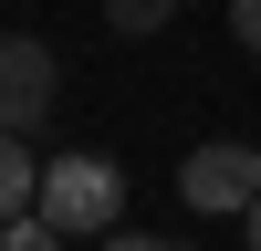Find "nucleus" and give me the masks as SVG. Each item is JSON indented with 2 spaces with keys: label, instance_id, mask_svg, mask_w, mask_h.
<instances>
[{
  "label": "nucleus",
  "instance_id": "obj_6",
  "mask_svg": "<svg viewBox=\"0 0 261 251\" xmlns=\"http://www.w3.org/2000/svg\"><path fill=\"white\" fill-rule=\"evenodd\" d=\"M0 251H63V230H53V220H32V209H21V220L0 230Z\"/></svg>",
  "mask_w": 261,
  "mask_h": 251
},
{
  "label": "nucleus",
  "instance_id": "obj_8",
  "mask_svg": "<svg viewBox=\"0 0 261 251\" xmlns=\"http://www.w3.org/2000/svg\"><path fill=\"white\" fill-rule=\"evenodd\" d=\"M105 251H178V241H157V230H105Z\"/></svg>",
  "mask_w": 261,
  "mask_h": 251
},
{
  "label": "nucleus",
  "instance_id": "obj_1",
  "mask_svg": "<svg viewBox=\"0 0 261 251\" xmlns=\"http://www.w3.org/2000/svg\"><path fill=\"white\" fill-rule=\"evenodd\" d=\"M115 209H125V167L115 157H53L42 188H32V220H53L63 241H105Z\"/></svg>",
  "mask_w": 261,
  "mask_h": 251
},
{
  "label": "nucleus",
  "instance_id": "obj_2",
  "mask_svg": "<svg viewBox=\"0 0 261 251\" xmlns=\"http://www.w3.org/2000/svg\"><path fill=\"white\" fill-rule=\"evenodd\" d=\"M178 199H188V220H241V209L261 199V157H251L241 136L188 146V157H178Z\"/></svg>",
  "mask_w": 261,
  "mask_h": 251
},
{
  "label": "nucleus",
  "instance_id": "obj_3",
  "mask_svg": "<svg viewBox=\"0 0 261 251\" xmlns=\"http://www.w3.org/2000/svg\"><path fill=\"white\" fill-rule=\"evenodd\" d=\"M63 94V63L42 32H0V136H32Z\"/></svg>",
  "mask_w": 261,
  "mask_h": 251
},
{
  "label": "nucleus",
  "instance_id": "obj_4",
  "mask_svg": "<svg viewBox=\"0 0 261 251\" xmlns=\"http://www.w3.org/2000/svg\"><path fill=\"white\" fill-rule=\"evenodd\" d=\"M32 188H42V157H32V136H0V230L32 209Z\"/></svg>",
  "mask_w": 261,
  "mask_h": 251
},
{
  "label": "nucleus",
  "instance_id": "obj_7",
  "mask_svg": "<svg viewBox=\"0 0 261 251\" xmlns=\"http://www.w3.org/2000/svg\"><path fill=\"white\" fill-rule=\"evenodd\" d=\"M230 42H251V53H261V0H230Z\"/></svg>",
  "mask_w": 261,
  "mask_h": 251
},
{
  "label": "nucleus",
  "instance_id": "obj_5",
  "mask_svg": "<svg viewBox=\"0 0 261 251\" xmlns=\"http://www.w3.org/2000/svg\"><path fill=\"white\" fill-rule=\"evenodd\" d=\"M105 21H115L125 42H146V32H167V21H178V0H105Z\"/></svg>",
  "mask_w": 261,
  "mask_h": 251
},
{
  "label": "nucleus",
  "instance_id": "obj_9",
  "mask_svg": "<svg viewBox=\"0 0 261 251\" xmlns=\"http://www.w3.org/2000/svg\"><path fill=\"white\" fill-rule=\"evenodd\" d=\"M241 241H251V251H261V199H251V209H241Z\"/></svg>",
  "mask_w": 261,
  "mask_h": 251
}]
</instances>
